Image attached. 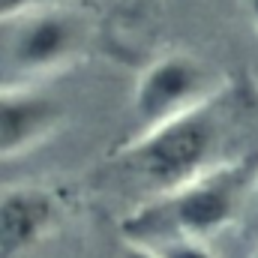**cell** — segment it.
<instances>
[{
    "label": "cell",
    "mask_w": 258,
    "mask_h": 258,
    "mask_svg": "<svg viewBox=\"0 0 258 258\" xmlns=\"http://www.w3.org/2000/svg\"><path fill=\"white\" fill-rule=\"evenodd\" d=\"M33 6H36V0H0V21L21 18V15L30 12Z\"/></svg>",
    "instance_id": "cell-8"
},
{
    "label": "cell",
    "mask_w": 258,
    "mask_h": 258,
    "mask_svg": "<svg viewBox=\"0 0 258 258\" xmlns=\"http://www.w3.org/2000/svg\"><path fill=\"white\" fill-rule=\"evenodd\" d=\"M63 102L42 90H0V162L18 159L63 123Z\"/></svg>",
    "instance_id": "cell-5"
},
{
    "label": "cell",
    "mask_w": 258,
    "mask_h": 258,
    "mask_svg": "<svg viewBox=\"0 0 258 258\" xmlns=\"http://www.w3.org/2000/svg\"><path fill=\"white\" fill-rule=\"evenodd\" d=\"M246 3V12H249V18L255 21V27H258V0H243Z\"/></svg>",
    "instance_id": "cell-10"
},
{
    "label": "cell",
    "mask_w": 258,
    "mask_h": 258,
    "mask_svg": "<svg viewBox=\"0 0 258 258\" xmlns=\"http://www.w3.org/2000/svg\"><path fill=\"white\" fill-rule=\"evenodd\" d=\"M90 33V15L75 6H33L15 18L6 54L24 75L54 72L84 54Z\"/></svg>",
    "instance_id": "cell-4"
},
{
    "label": "cell",
    "mask_w": 258,
    "mask_h": 258,
    "mask_svg": "<svg viewBox=\"0 0 258 258\" xmlns=\"http://www.w3.org/2000/svg\"><path fill=\"white\" fill-rule=\"evenodd\" d=\"M117 258H156V252L150 246H141V243H129L126 249L120 252Z\"/></svg>",
    "instance_id": "cell-9"
},
{
    "label": "cell",
    "mask_w": 258,
    "mask_h": 258,
    "mask_svg": "<svg viewBox=\"0 0 258 258\" xmlns=\"http://www.w3.org/2000/svg\"><path fill=\"white\" fill-rule=\"evenodd\" d=\"M225 84L216 72L189 54H165L147 66L132 90V120L138 135L162 126L174 117L219 96Z\"/></svg>",
    "instance_id": "cell-3"
},
{
    "label": "cell",
    "mask_w": 258,
    "mask_h": 258,
    "mask_svg": "<svg viewBox=\"0 0 258 258\" xmlns=\"http://www.w3.org/2000/svg\"><path fill=\"white\" fill-rule=\"evenodd\" d=\"M57 195L42 186H12L0 192V258H21L36 249L57 225Z\"/></svg>",
    "instance_id": "cell-6"
},
{
    "label": "cell",
    "mask_w": 258,
    "mask_h": 258,
    "mask_svg": "<svg viewBox=\"0 0 258 258\" xmlns=\"http://www.w3.org/2000/svg\"><path fill=\"white\" fill-rule=\"evenodd\" d=\"M252 258H258V252H255V255H252Z\"/></svg>",
    "instance_id": "cell-12"
},
{
    "label": "cell",
    "mask_w": 258,
    "mask_h": 258,
    "mask_svg": "<svg viewBox=\"0 0 258 258\" xmlns=\"http://www.w3.org/2000/svg\"><path fill=\"white\" fill-rule=\"evenodd\" d=\"M258 156L219 162L213 171L168 195L150 198L123 219L129 243L156 246L165 240H207L228 228L255 186Z\"/></svg>",
    "instance_id": "cell-1"
},
{
    "label": "cell",
    "mask_w": 258,
    "mask_h": 258,
    "mask_svg": "<svg viewBox=\"0 0 258 258\" xmlns=\"http://www.w3.org/2000/svg\"><path fill=\"white\" fill-rule=\"evenodd\" d=\"M255 189H258V174H255Z\"/></svg>",
    "instance_id": "cell-11"
},
{
    "label": "cell",
    "mask_w": 258,
    "mask_h": 258,
    "mask_svg": "<svg viewBox=\"0 0 258 258\" xmlns=\"http://www.w3.org/2000/svg\"><path fill=\"white\" fill-rule=\"evenodd\" d=\"M222 99L225 90L183 117L135 135L123 150L129 177H135L147 192H153V198H159L213 171L219 165L216 153L225 144L228 126Z\"/></svg>",
    "instance_id": "cell-2"
},
{
    "label": "cell",
    "mask_w": 258,
    "mask_h": 258,
    "mask_svg": "<svg viewBox=\"0 0 258 258\" xmlns=\"http://www.w3.org/2000/svg\"><path fill=\"white\" fill-rule=\"evenodd\" d=\"M150 249L156 252V258H216L201 240H165Z\"/></svg>",
    "instance_id": "cell-7"
}]
</instances>
